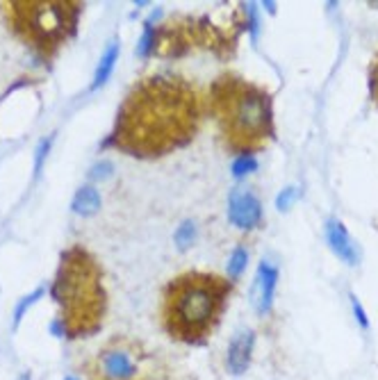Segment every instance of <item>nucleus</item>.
<instances>
[{
    "instance_id": "obj_1",
    "label": "nucleus",
    "mask_w": 378,
    "mask_h": 380,
    "mask_svg": "<svg viewBox=\"0 0 378 380\" xmlns=\"http://www.w3.org/2000/svg\"><path fill=\"white\" fill-rule=\"evenodd\" d=\"M205 98L182 76H146L126 94L103 146L140 160L164 157L196 137Z\"/></svg>"
},
{
    "instance_id": "obj_2",
    "label": "nucleus",
    "mask_w": 378,
    "mask_h": 380,
    "mask_svg": "<svg viewBox=\"0 0 378 380\" xmlns=\"http://www.w3.org/2000/svg\"><path fill=\"white\" fill-rule=\"evenodd\" d=\"M208 112L217 123L221 143L242 155H253L274 139V101L260 85L242 76L224 73L210 85Z\"/></svg>"
},
{
    "instance_id": "obj_3",
    "label": "nucleus",
    "mask_w": 378,
    "mask_h": 380,
    "mask_svg": "<svg viewBox=\"0 0 378 380\" xmlns=\"http://www.w3.org/2000/svg\"><path fill=\"white\" fill-rule=\"evenodd\" d=\"M230 294H233L230 278L203 274V271L176 276L162 292V330L173 342L201 346L215 335L217 325L221 323Z\"/></svg>"
},
{
    "instance_id": "obj_4",
    "label": "nucleus",
    "mask_w": 378,
    "mask_h": 380,
    "mask_svg": "<svg viewBox=\"0 0 378 380\" xmlns=\"http://www.w3.org/2000/svg\"><path fill=\"white\" fill-rule=\"evenodd\" d=\"M53 298L58 303V335L67 339H85L103 328L107 289L103 285V269L87 248L76 244L60 255Z\"/></svg>"
},
{
    "instance_id": "obj_5",
    "label": "nucleus",
    "mask_w": 378,
    "mask_h": 380,
    "mask_svg": "<svg viewBox=\"0 0 378 380\" xmlns=\"http://www.w3.org/2000/svg\"><path fill=\"white\" fill-rule=\"evenodd\" d=\"M5 28L36 59L50 62L76 37L82 3L78 0H7L0 3Z\"/></svg>"
},
{
    "instance_id": "obj_6",
    "label": "nucleus",
    "mask_w": 378,
    "mask_h": 380,
    "mask_svg": "<svg viewBox=\"0 0 378 380\" xmlns=\"http://www.w3.org/2000/svg\"><path fill=\"white\" fill-rule=\"evenodd\" d=\"M87 380H169L167 360L142 339L119 335L85 365Z\"/></svg>"
},
{
    "instance_id": "obj_7",
    "label": "nucleus",
    "mask_w": 378,
    "mask_h": 380,
    "mask_svg": "<svg viewBox=\"0 0 378 380\" xmlns=\"http://www.w3.org/2000/svg\"><path fill=\"white\" fill-rule=\"evenodd\" d=\"M237 37L239 30H226L205 16L203 19L176 16L153 30V52L160 57H185L194 50H208L226 59L235 52Z\"/></svg>"
},
{
    "instance_id": "obj_8",
    "label": "nucleus",
    "mask_w": 378,
    "mask_h": 380,
    "mask_svg": "<svg viewBox=\"0 0 378 380\" xmlns=\"http://www.w3.org/2000/svg\"><path fill=\"white\" fill-rule=\"evenodd\" d=\"M228 214H230V221H233L237 228L253 230L262 221V205L253 194L237 192V194H233V198H230Z\"/></svg>"
},
{
    "instance_id": "obj_9",
    "label": "nucleus",
    "mask_w": 378,
    "mask_h": 380,
    "mask_svg": "<svg viewBox=\"0 0 378 380\" xmlns=\"http://www.w3.org/2000/svg\"><path fill=\"white\" fill-rule=\"evenodd\" d=\"M276 283H278V271H276V267H271L269 262H260L255 280H253V289H251V301L257 314H266L271 310Z\"/></svg>"
},
{
    "instance_id": "obj_10",
    "label": "nucleus",
    "mask_w": 378,
    "mask_h": 380,
    "mask_svg": "<svg viewBox=\"0 0 378 380\" xmlns=\"http://www.w3.org/2000/svg\"><path fill=\"white\" fill-rule=\"evenodd\" d=\"M253 346H255V335L253 330H239L233 339H230L228 356H226V367L233 376L244 374L251 365L253 358Z\"/></svg>"
},
{
    "instance_id": "obj_11",
    "label": "nucleus",
    "mask_w": 378,
    "mask_h": 380,
    "mask_svg": "<svg viewBox=\"0 0 378 380\" xmlns=\"http://www.w3.org/2000/svg\"><path fill=\"white\" fill-rule=\"evenodd\" d=\"M326 237H328V246L333 248L335 255L342 262H346V265L353 267L358 262V253H356V246H353L351 237H349L344 225L337 219H330L326 225Z\"/></svg>"
},
{
    "instance_id": "obj_12",
    "label": "nucleus",
    "mask_w": 378,
    "mask_h": 380,
    "mask_svg": "<svg viewBox=\"0 0 378 380\" xmlns=\"http://www.w3.org/2000/svg\"><path fill=\"white\" fill-rule=\"evenodd\" d=\"M100 205V196L94 187H82L76 194V201H73V210L82 216H91Z\"/></svg>"
},
{
    "instance_id": "obj_13",
    "label": "nucleus",
    "mask_w": 378,
    "mask_h": 380,
    "mask_svg": "<svg viewBox=\"0 0 378 380\" xmlns=\"http://www.w3.org/2000/svg\"><path fill=\"white\" fill-rule=\"evenodd\" d=\"M116 57H119V43H112V46L105 50V55L98 59V69H96L94 85H91V89L100 87L109 78V73H112V69L116 64Z\"/></svg>"
},
{
    "instance_id": "obj_14",
    "label": "nucleus",
    "mask_w": 378,
    "mask_h": 380,
    "mask_svg": "<svg viewBox=\"0 0 378 380\" xmlns=\"http://www.w3.org/2000/svg\"><path fill=\"white\" fill-rule=\"evenodd\" d=\"M244 267H246V251H244V248H237V251L233 253V258H230V262H228V276H230V278H237V276L244 271Z\"/></svg>"
},
{
    "instance_id": "obj_15",
    "label": "nucleus",
    "mask_w": 378,
    "mask_h": 380,
    "mask_svg": "<svg viewBox=\"0 0 378 380\" xmlns=\"http://www.w3.org/2000/svg\"><path fill=\"white\" fill-rule=\"evenodd\" d=\"M257 169V162L253 155H242L239 157L235 164H233V174L237 178H242V176H248V174H253V171Z\"/></svg>"
},
{
    "instance_id": "obj_16",
    "label": "nucleus",
    "mask_w": 378,
    "mask_h": 380,
    "mask_svg": "<svg viewBox=\"0 0 378 380\" xmlns=\"http://www.w3.org/2000/svg\"><path fill=\"white\" fill-rule=\"evenodd\" d=\"M297 196H299L297 187H285L283 192L278 194V198H276V205H278V210H288Z\"/></svg>"
},
{
    "instance_id": "obj_17",
    "label": "nucleus",
    "mask_w": 378,
    "mask_h": 380,
    "mask_svg": "<svg viewBox=\"0 0 378 380\" xmlns=\"http://www.w3.org/2000/svg\"><path fill=\"white\" fill-rule=\"evenodd\" d=\"M191 239H194V225H191V223H182V228H180L178 234H176L178 246H180V248H185Z\"/></svg>"
},
{
    "instance_id": "obj_18",
    "label": "nucleus",
    "mask_w": 378,
    "mask_h": 380,
    "mask_svg": "<svg viewBox=\"0 0 378 380\" xmlns=\"http://www.w3.org/2000/svg\"><path fill=\"white\" fill-rule=\"evenodd\" d=\"M370 92H372L374 103L378 105V55H376L374 64H372V71H370Z\"/></svg>"
},
{
    "instance_id": "obj_19",
    "label": "nucleus",
    "mask_w": 378,
    "mask_h": 380,
    "mask_svg": "<svg viewBox=\"0 0 378 380\" xmlns=\"http://www.w3.org/2000/svg\"><path fill=\"white\" fill-rule=\"evenodd\" d=\"M39 294H41V289H39V292H34L30 298H27V301H23L21 305H18V310H16V316H14V323L18 325V321H21V316H23V312L27 310V307H30L34 301H36V298H39Z\"/></svg>"
},
{
    "instance_id": "obj_20",
    "label": "nucleus",
    "mask_w": 378,
    "mask_h": 380,
    "mask_svg": "<svg viewBox=\"0 0 378 380\" xmlns=\"http://www.w3.org/2000/svg\"><path fill=\"white\" fill-rule=\"evenodd\" d=\"M351 303H353V307H356V316H358V321H360V325H363V328H367V325H370V321H367L365 310L360 307V303H358L356 298H351Z\"/></svg>"
},
{
    "instance_id": "obj_21",
    "label": "nucleus",
    "mask_w": 378,
    "mask_h": 380,
    "mask_svg": "<svg viewBox=\"0 0 378 380\" xmlns=\"http://www.w3.org/2000/svg\"><path fill=\"white\" fill-rule=\"evenodd\" d=\"M91 176L98 178V180L103 178V176H109V164H100V167H96V171H94Z\"/></svg>"
},
{
    "instance_id": "obj_22",
    "label": "nucleus",
    "mask_w": 378,
    "mask_h": 380,
    "mask_svg": "<svg viewBox=\"0 0 378 380\" xmlns=\"http://www.w3.org/2000/svg\"><path fill=\"white\" fill-rule=\"evenodd\" d=\"M67 380H76V378H67Z\"/></svg>"
}]
</instances>
